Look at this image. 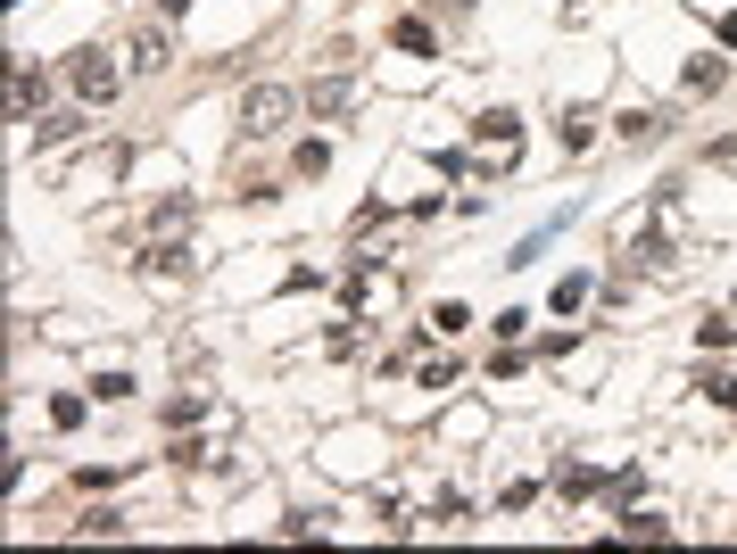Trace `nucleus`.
<instances>
[{"instance_id": "nucleus-13", "label": "nucleus", "mask_w": 737, "mask_h": 554, "mask_svg": "<svg viewBox=\"0 0 737 554\" xmlns=\"http://www.w3.org/2000/svg\"><path fill=\"white\" fill-rule=\"evenodd\" d=\"M564 149H597V116L572 108V116H564Z\"/></svg>"}, {"instance_id": "nucleus-1", "label": "nucleus", "mask_w": 737, "mask_h": 554, "mask_svg": "<svg viewBox=\"0 0 737 554\" xmlns=\"http://www.w3.org/2000/svg\"><path fill=\"white\" fill-rule=\"evenodd\" d=\"M299 108V100L283 92V83H257L249 92V108H241V125H249V141H265V132H283V116Z\"/></svg>"}, {"instance_id": "nucleus-19", "label": "nucleus", "mask_w": 737, "mask_h": 554, "mask_svg": "<svg viewBox=\"0 0 737 554\" xmlns=\"http://www.w3.org/2000/svg\"><path fill=\"white\" fill-rule=\"evenodd\" d=\"M150 223H158V232H174V223H191V191H183V199H158V216H150Z\"/></svg>"}, {"instance_id": "nucleus-12", "label": "nucleus", "mask_w": 737, "mask_h": 554, "mask_svg": "<svg viewBox=\"0 0 737 554\" xmlns=\"http://www.w3.org/2000/svg\"><path fill=\"white\" fill-rule=\"evenodd\" d=\"M729 339H737L729 314H704V323H696V348H729Z\"/></svg>"}, {"instance_id": "nucleus-18", "label": "nucleus", "mask_w": 737, "mask_h": 554, "mask_svg": "<svg viewBox=\"0 0 737 554\" xmlns=\"http://www.w3.org/2000/svg\"><path fill=\"white\" fill-rule=\"evenodd\" d=\"M116 530H125V521H116L108 505H100V513H83V521H76V538H116Z\"/></svg>"}, {"instance_id": "nucleus-8", "label": "nucleus", "mask_w": 737, "mask_h": 554, "mask_svg": "<svg viewBox=\"0 0 737 554\" xmlns=\"http://www.w3.org/2000/svg\"><path fill=\"white\" fill-rule=\"evenodd\" d=\"M588 298H597V281H588V274H564V281H555V314H580Z\"/></svg>"}, {"instance_id": "nucleus-22", "label": "nucleus", "mask_w": 737, "mask_h": 554, "mask_svg": "<svg viewBox=\"0 0 737 554\" xmlns=\"http://www.w3.org/2000/svg\"><path fill=\"white\" fill-rule=\"evenodd\" d=\"M530 497H539V488H530V481H506V488H497V513H522Z\"/></svg>"}, {"instance_id": "nucleus-20", "label": "nucleus", "mask_w": 737, "mask_h": 554, "mask_svg": "<svg viewBox=\"0 0 737 554\" xmlns=\"http://www.w3.org/2000/svg\"><path fill=\"white\" fill-rule=\"evenodd\" d=\"M125 389H133L125 372H92V397H100V406H116V397H125Z\"/></svg>"}, {"instance_id": "nucleus-21", "label": "nucleus", "mask_w": 737, "mask_h": 554, "mask_svg": "<svg viewBox=\"0 0 737 554\" xmlns=\"http://www.w3.org/2000/svg\"><path fill=\"white\" fill-rule=\"evenodd\" d=\"M290 166H299V174H323V166H332V149H323V141H299V158H290Z\"/></svg>"}, {"instance_id": "nucleus-17", "label": "nucleus", "mask_w": 737, "mask_h": 554, "mask_svg": "<svg viewBox=\"0 0 737 554\" xmlns=\"http://www.w3.org/2000/svg\"><path fill=\"white\" fill-rule=\"evenodd\" d=\"M9 100H18V108H42V74H34V67H18V83H9Z\"/></svg>"}, {"instance_id": "nucleus-23", "label": "nucleus", "mask_w": 737, "mask_h": 554, "mask_svg": "<svg viewBox=\"0 0 737 554\" xmlns=\"http://www.w3.org/2000/svg\"><path fill=\"white\" fill-rule=\"evenodd\" d=\"M158 9H166V18H174V9H191V0H158Z\"/></svg>"}, {"instance_id": "nucleus-15", "label": "nucleus", "mask_w": 737, "mask_h": 554, "mask_svg": "<svg viewBox=\"0 0 737 554\" xmlns=\"http://www.w3.org/2000/svg\"><path fill=\"white\" fill-rule=\"evenodd\" d=\"M348 108V83H341V74H332V83H315V116H341Z\"/></svg>"}, {"instance_id": "nucleus-11", "label": "nucleus", "mask_w": 737, "mask_h": 554, "mask_svg": "<svg viewBox=\"0 0 737 554\" xmlns=\"http://www.w3.org/2000/svg\"><path fill=\"white\" fill-rule=\"evenodd\" d=\"M721 74H729V67H721V58H688V74H680V83H688V92H713Z\"/></svg>"}, {"instance_id": "nucleus-6", "label": "nucleus", "mask_w": 737, "mask_h": 554, "mask_svg": "<svg viewBox=\"0 0 737 554\" xmlns=\"http://www.w3.org/2000/svg\"><path fill=\"white\" fill-rule=\"evenodd\" d=\"M398 50H406V58H431V50H439V34H431L423 18H398Z\"/></svg>"}, {"instance_id": "nucleus-9", "label": "nucleus", "mask_w": 737, "mask_h": 554, "mask_svg": "<svg viewBox=\"0 0 737 554\" xmlns=\"http://www.w3.org/2000/svg\"><path fill=\"white\" fill-rule=\"evenodd\" d=\"M133 67H141V74L166 67V34H158V25H150V34H133Z\"/></svg>"}, {"instance_id": "nucleus-16", "label": "nucleus", "mask_w": 737, "mask_h": 554, "mask_svg": "<svg viewBox=\"0 0 737 554\" xmlns=\"http://www.w3.org/2000/svg\"><path fill=\"white\" fill-rule=\"evenodd\" d=\"M696 389H704V397H713V406H729V414H737V381H729V372H704Z\"/></svg>"}, {"instance_id": "nucleus-7", "label": "nucleus", "mask_w": 737, "mask_h": 554, "mask_svg": "<svg viewBox=\"0 0 737 554\" xmlns=\"http://www.w3.org/2000/svg\"><path fill=\"white\" fill-rule=\"evenodd\" d=\"M473 132H481V141H514V149H522V116H514V108H490Z\"/></svg>"}, {"instance_id": "nucleus-14", "label": "nucleus", "mask_w": 737, "mask_h": 554, "mask_svg": "<svg viewBox=\"0 0 737 554\" xmlns=\"http://www.w3.org/2000/svg\"><path fill=\"white\" fill-rule=\"evenodd\" d=\"M622 538H671V521L663 513H622Z\"/></svg>"}, {"instance_id": "nucleus-10", "label": "nucleus", "mask_w": 737, "mask_h": 554, "mask_svg": "<svg viewBox=\"0 0 737 554\" xmlns=\"http://www.w3.org/2000/svg\"><path fill=\"white\" fill-rule=\"evenodd\" d=\"M464 323H473V307H456V298H439V307H431V323H423V332H464Z\"/></svg>"}, {"instance_id": "nucleus-5", "label": "nucleus", "mask_w": 737, "mask_h": 554, "mask_svg": "<svg viewBox=\"0 0 737 554\" xmlns=\"http://www.w3.org/2000/svg\"><path fill=\"white\" fill-rule=\"evenodd\" d=\"M555 488L580 505V497H597V488H613V481H606V472H588V463H564V472H555Z\"/></svg>"}, {"instance_id": "nucleus-2", "label": "nucleus", "mask_w": 737, "mask_h": 554, "mask_svg": "<svg viewBox=\"0 0 737 554\" xmlns=\"http://www.w3.org/2000/svg\"><path fill=\"white\" fill-rule=\"evenodd\" d=\"M67 83H76L83 100H116V58L108 50H76L67 58Z\"/></svg>"}, {"instance_id": "nucleus-3", "label": "nucleus", "mask_w": 737, "mask_h": 554, "mask_svg": "<svg viewBox=\"0 0 737 554\" xmlns=\"http://www.w3.org/2000/svg\"><path fill=\"white\" fill-rule=\"evenodd\" d=\"M613 132H622V141H663L671 116H663V108H630V116H613Z\"/></svg>"}, {"instance_id": "nucleus-4", "label": "nucleus", "mask_w": 737, "mask_h": 554, "mask_svg": "<svg viewBox=\"0 0 737 554\" xmlns=\"http://www.w3.org/2000/svg\"><path fill=\"white\" fill-rule=\"evenodd\" d=\"M141 274H150V281H183V274H191V257H183L174 241H158L150 257H141Z\"/></svg>"}]
</instances>
